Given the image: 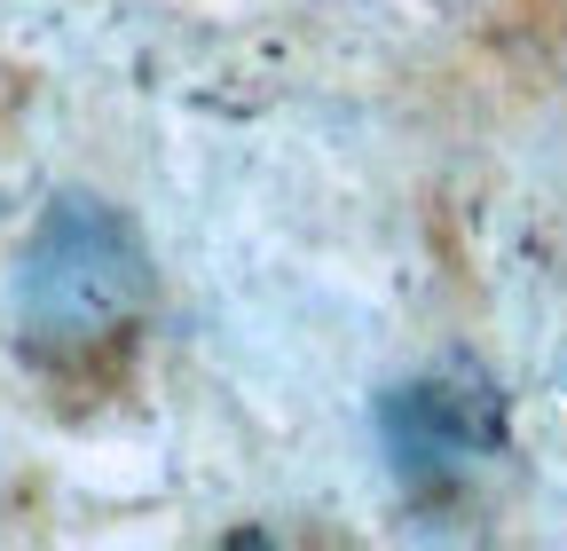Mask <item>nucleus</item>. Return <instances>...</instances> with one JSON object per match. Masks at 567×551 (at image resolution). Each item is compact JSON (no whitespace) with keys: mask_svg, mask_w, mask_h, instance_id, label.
<instances>
[{"mask_svg":"<svg viewBox=\"0 0 567 551\" xmlns=\"http://www.w3.org/2000/svg\"><path fill=\"white\" fill-rule=\"evenodd\" d=\"M379 441L410 497H442L473 457L505 449V402L481 378H410L379 394Z\"/></svg>","mask_w":567,"mask_h":551,"instance_id":"nucleus-2","label":"nucleus"},{"mask_svg":"<svg viewBox=\"0 0 567 551\" xmlns=\"http://www.w3.org/2000/svg\"><path fill=\"white\" fill-rule=\"evenodd\" d=\"M151 308V252L103 197H55L17 260V331L32 355H95Z\"/></svg>","mask_w":567,"mask_h":551,"instance_id":"nucleus-1","label":"nucleus"}]
</instances>
